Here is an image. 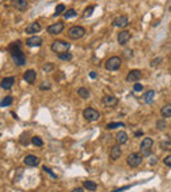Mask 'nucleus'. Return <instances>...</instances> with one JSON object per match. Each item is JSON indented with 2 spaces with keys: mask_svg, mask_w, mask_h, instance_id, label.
<instances>
[{
  "mask_svg": "<svg viewBox=\"0 0 171 192\" xmlns=\"http://www.w3.org/2000/svg\"><path fill=\"white\" fill-rule=\"evenodd\" d=\"M120 157H121V147H120V145H115V146L111 147L109 158L112 159V161H117Z\"/></svg>",
  "mask_w": 171,
  "mask_h": 192,
  "instance_id": "obj_14",
  "label": "nucleus"
},
{
  "mask_svg": "<svg viewBox=\"0 0 171 192\" xmlns=\"http://www.w3.org/2000/svg\"><path fill=\"white\" fill-rule=\"evenodd\" d=\"M12 59H13V62L16 63L17 66H24L26 62V58H25V54L22 53V51H17V53H13L11 54Z\"/></svg>",
  "mask_w": 171,
  "mask_h": 192,
  "instance_id": "obj_9",
  "label": "nucleus"
},
{
  "mask_svg": "<svg viewBox=\"0 0 171 192\" xmlns=\"http://www.w3.org/2000/svg\"><path fill=\"white\" fill-rule=\"evenodd\" d=\"M161 61H162V58H159V57L156 58V59H153V61L150 62V66H152V67H156V66H158V63H159Z\"/></svg>",
  "mask_w": 171,
  "mask_h": 192,
  "instance_id": "obj_37",
  "label": "nucleus"
},
{
  "mask_svg": "<svg viewBox=\"0 0 171 192\" xmlns=\"http://www.w3.org/2000/svg\"><path fill=\"white\" fill-rule=\"evenodd\" d=\"M36 71L34 70H26L25 73H24V81L26 83H29V84H33L34 81H36Z\"/></svg>",
  "mask_w": 171,
  "mask_h": 192,
  "instance_id": "obj_17",
  "label": "nucleus"
},
{
  "mask_svg": "<svg viewBox=\"0 0 171 192\" xmlns=\"http://www.w3.org/2000/svg\"><path fill=\"white\" fill-rule=\"evenodd\" d=\"M42 69H43V71H45V73H50V71L54 70V65H53V63H45Z\"/></svg>",
  "mask_w": 171,
  "mask_h": 192,
  "instance_id": "obj_32",
  "label": "nucleus"
},
{
  "mask_svg": "<svg viewBox=\"0 0 171 192\" xmlns=\"http://www.w3.org/2000/svg\"><path fill=\"white\" fill-rule=\"evenodd\" d=\"M83 187H84L86 190L92 191V192L97 190V184L95 182H91V180H84V182H83Z\"/></svg>",
  "mask_w": 171,
  "mask_h": 192,
  "instance_id": "obj_22",
  "label": "nucleus"
},
{
  "mask_svg": "<svg viewBox=\"0 0 171 192\" xmlns=\"http://www.w3.org/2000/svg\"><path fill=\"white\" fill-rule=\"evenodd\" d=\"M116 141H117V145H124V143L128 142V134L125 132H118L116 134Z\"/></svg>",
  "mask_w": 171,
  "mask_h": 192,
  "instance_id": "obj_20",
  "label": "nucleus"
},
{
  "mask_svg": "<svg viewBox=\"0 0 171 192\" xmlns=\"http://www.w3.org/2000/svg\"><path fill=\"white\" fill-rule=\"evenodd\" d=\"M84 34H86L84 28L78 26V25L70 28V29H69V33H67V36H69L71 39H79V38H82Z\"/></svg>",
  "mask_w": 171,
  "mask_h": 192,
  "instance_id": "obj_3",
  "label": "nucleus"
},
{
  "mask_svg": "<svg viewBox=\"0 0 171 192\" xmlns=\"http://www.w3.org/2000/svg\"><path fill=\"white\" fill-rule=\"evenodd\" d=\"M78 95L80 96L82 99H88L90 98V91L87 90V88H84V87H80V88H78Z\"/></svg>",
  "mask_w": 171,
  "mask_h": 192,
  "instance_id": "obj_25",
  "label": "nucleus"
},
{
  "mask_svg": "<svg viewBox=\"0 0 171 192\" xmlns=\"http://www.w3.org/2000/svg\"><path fill=\"white\" fill-rule=\"evenodd\" d=\"M65 9H66L65 4H58L57 8H55V13H54L53 16H54V17H57V16H59L61 13H63V12H65Z\"/></svg>",
  "mask_w": 171,
  "mask_h": 192,
  "instance_id": "obj_27",
  "label": "nucleus"
},
{
  "mask_svg": "<svg viewBox=\"0 0 171 192\" xmlns=\"http://www.w3.org/2000/svg\"><path fill=\"white\" fill-rule=\"evenodd\" d=\"M117 103H118V100L116 96H112V95H107L103 98V104H104L105 107H109V108H113V107H116L117 105Z\"/></svg>",
  "mask_w": 171,
  "mask_h": 192,
  "instance_id": "obj_11",
  "label": "nucleus"
},
{
  "mask_svg": "<svg viewBox=\"0 0 171 192\" xmlns=\"http://www.w3.org/2000/svg\"><path fill=\"white\" fill-rule=\"evenodd\" d=\"M116 128H124V124H122V122H111V124L107 125V129H108V130L116 129Z\"/></svg>",
  "mask_w": 171,
  "mask_h": 192,
  "instance_id": "obj_28",
  "label": "nucleus"
},
{
  "mask_svg": "<svg viewBox=\"0 0 171 192\" xmlns=\"http://www.w3.org/2000/svg\"><path fill=\"white\" fill-rule=\"evenodd\" d=\"M71 192H84V191H83V188H80V187H79V188H74Z\"/></svg>",
  "mask_w": 171,
  "mask_h": 192,
  "instance_id": "obj_45",
  "label": "nucleus"
},
{
  "mask_svg": "<svg viewBox=\"0 0 171 192\" xmlns=\"http://www.w3.org/2000/svg\"><path fill=\"white\" fill-rule=\"evenodd\" d=\"M156 163H157V158L153 157L152 159H150V165H156Z\"/></svg>",
  "mask_w": 171,
  "mask_h": 192,
  "instance_id": "obj_44",
  "label": "nucleus"
},
{
  "mask_svg": "<svg viewBox=\"0 0 171 192\" xmlns=\"http://www.w3.org/2000/svg\"><path fill=\"white\" fill-rule=\"evenodd\" d=\"M51 50L57 54L66 53V51L70 50V43L66 41H62V39H57V41H54L51 43Z\"/></svg>",
  "mask_w": 171,
  "mask_h": 192,
  "instance_id": "obj_1",
  "label": "nucleus"
},
{
  "mask_svg": "<svg viewBox=\"0 0 171 192\" xmlns=\"http://www.w3.org/2000/svg\"><path fill=\"white\" fill-rule=\"evenodd\" d=\"M8 51H9L11 54H13V53H17V51H22V50H21V42H20V41L12 42L11 45L8 46Z\"/></svg>",
  "mask_w": 171,
  "mask_h": 192,
  "instance_id": "obj_21",
  "label": "nucleus"
},
{
  "mask_svg": "<svg viewBox=\"0 0 171 192\" xmlns=\"http://www.w3.org/2000/svg\"><path fill=\"white\" fill-rule=\"evenodd\" d=\"M24 163L29 167H36V166L39 165V158L36 157V155H32V154L26 155V157L24 158Z\"/></svg>",
  "mask_w": 171,
  "mask_h": 192,
  "instance_id": "obj_12",
  "label": "nucleus"
},
{
  "mask_svg": "<svg viewBox=\"0 0 171 192\" xmlns=\"http://www.w3.org/2000/svg\"><path fill=\"white\" fill-rule=\"evenodd\" d=\"M132 186H125V187H121V188H116V190H113L112 192H121V191H125V190H128Z\"/></svg>",
  "mask_w": 171,
  "mask_h": 192,
  "instance_id": "obj_41",
  "label": "nucleus"
},
{
  "mask_svg": "<svg viewBox=\"0 0 171 192\" xmlns=\"http://www.w3.org/2000/svg\"><path fill=\"white\" fill-rule=\"evenodd\" d=\"M41 30V24L34 21V22H30L29 25L25 28V33H29V34H34V33H38Z\"/></svg>",
  "mask_w": 171,
  "mask_h": 192,
  "instance_id": "obj_15",
  "label": "nucleus"
},
{
  "mask_svg": "<svg viewBox=\"0 0 171 192\" xmlns=\"http://www.w3.org/2000/svg\"><path fill=\"white\" fill-rule=\"evenodd\" d=\"M129 25V19L128 16L122 15V16H118V17H116L113 20V26L116 28H125Z\"/></svg>",
  "mask_w": 171,
  "mask_h": 192,
  "instance_id": "obj_8",
  "label": "nucleus"
},
{
  "mask_svg": "<svg viewBox=\"0 0 171 192\" xmlns=\"http://www.w3.org/2000/svg\"><path fill=\"white\" fill-rule=\"evenodd\" d=\"M95 9V7H88V8H86V11H84V13H83V17H90L91 15H92V12Z\"/></svg>",
  "mask_w": 171,
  "mask_h": 192,
  "instance_id": "obj_33",
  "label": "nucleus"
},
{
  "mask_svg": "<svg viewBox=\"0 0 171 192\" xmlns=\"http://www.w3.org/2000/svg\"><path fill=\"white\" fill-rule=\"evenodd\" d=\"M15 84V77H8L2 81V88L3 90H11L12 86Z\"/></svg>",
  "mask_w": 171,
  "mask_h": 192,
  "instance_id": "obj_18",
  "label": "nucleus"
},
{
  "mask_svg": "<svg viewBox=\"0 0 171 192\" xmlns=\"http://www.w3.org/2000/svg\"><path fill=\"white\" fill-rule=\"evenodd\" d=\"M83 117H84L87 121H97L99 117H100V113L94 109V108H86L83 111Z\"/></svg>",
  "mask_w": 171,
  "mask_h": 192,
  "instance_id": "obj_5",
  "label": "nucleus"
},
{
  "mask_svg": "<svg viewBox=\"0 0 171 192\" xmlns=\"http://www.w3.org/2000/svg\"><path fill=\"white\" fill-rule=\"evenodd\" d=\"M120 66H121V59L118 57H111L105 62V69L108 71H116L120 69Z\"/></svg>",
  "mask_w": 171,
  "mask_h": 192,
  "instance_id": "obj_4",
  "label": "nucleus"
},
{
  "mask_svg": "<svg viewBox=\"0 0 171 192\" xmlns=\"http://www.w3.org/2000/svg\"><path fill=\"white\" fill-rule=\"evenodd\" d=\"M163 163L167 167H171V155H167V157H166L165 159H163Z\"/></svg>",
  "mask_w": 171,
  "mask_h": 192,
  "instance_id": "obj_39",
  "label": "nucleus"
},
{
  "mask_svg": "<svg viewBox=\"0 0 171 192\" xmlns=\"http://www.w3.org/2000/svg\"><path fill=\"white\" fill-rule=\"evenodd\" d=\"M142 134H144V132H142V130H137L136 133H134V135H136V137H141Z\"/></svg>",
  "mask_w": 171,
  "mask_h": 192,
  "instance_id": "obj_43",
  "label": "nucleus"
},
{
  "mask_svg": "<svg viewBox=\"0 0 171 192\" xmlns=\"http://www.w3.org/2000/svg\"><path fill=\"white\" fill-rule=\"evenodd\" d=\"M133 90L136 91V92H141V91L144 90V86H142L141 83H136V84L133 86Z\"/></svg>",
  "mask_w": 171,
  "mask_h": 192,
  "instance_id": "obj_36",
  "label": "nucleus"
},
{
  "mask_svg": "<svg viewBox=\"0 0 171 192\" xmlns=\"http://www.w3.org/2000/svg\"><path fill=\"white\" fill-rule=\"evenodd\" d=\"M12 4H13V7L16 8V9H19V11H26V8H28V2H26V0H13Z\"/></svg>",
  "mask_w": 171,
  "mask_h": 192,
  "instance_id": "obj_19",
  "label": "nucleus"
},
{
  "mask_svg": "<svg viewBox=\"0 0 171 192\" xmlns=\"http://www.w3.org/2000/svg\"><path fill=\"white\" fill-rule=\"evenodd\" d=\"M132 37V34H130V32L128 30H121L120 33L117 34V42L120 43V45H125V43H128V41Z\"/></svg>",
  "mask_w": 171,
  "mask_h": 192,
  "instance_id": "obj_10",
  "label": "nucleus"
},
{
  "mask_svg": "<svg viewBox=\"0 0 171 192\" xmlns=\"http://www.w3.org/2000/svg\"><path fill=\"white\" fill-rule=\"evenodd\" d=\"M141 78H142V73L140 70H132L126 75V81L128 82H138Z\"/></svg>",
  "mask_w": 171,
  "mask_h": 192,
  "instance_id": "obj_13",
  "label": "nucleus"
},
{
  "mask_svg": "<svg viewBox=\"0 0 171 192\" xmlns=\"http://www.w3.org/2000/svg\"><path fill=\"white\" fill-rule=\"evenodd\" d=\"M126 162H128V165L130 167H138L142 163V155L140 153H132L128 155Z\"/></svg>",
  "mask_w": 171,
  "mask_h": 192,
  "instance_id": "obj_6",
  "label": "nucleus"
},
{
  "mask_svg": "<svg viewBox=\"0 0 171 192\" xmlns=\"http://www.w3.org/2000/svg\"><path fill=\"white\" fill-rule=\"evenodd\" d=\"M58 59H61V61H71L73 59V54H70L69 51H66V53H62V54H57Z\"/></svg>",
  "mask_w": 171,
  "mask_h": 192,
  "instance_id": "obj_26",
  "label": "nucleus"
},
{
  "mask_svg": "<svg viewBox=\"0 0 171 192\" xmlns=\"http://www.w3.org/2000/svg\"><path fill=\"white\" fill-rule=\"evenodd\" d=\"M157 128H158L159 130H162V129H165V128H166V122L163 121V118H162V120H158V121H157Z\"/></svg>",
  "mask_w": 171,
  "mask_h": 192,
  "instance_id": "obj_35",
  "label": "nucleus"
},
{
  "mask_svg": "<svg viewBox=\"0 0 171 192\" xmlns=\"http://www.w3.org/2000/svg\"><path fill=\"white\" fill-rule=\"evenodd\" d=\"M154 145V141L152 138H144L142 139V142H141V145H140V150H141V153L142 155H145V157H148V155H150V153H152V147Z\"/></svg>",
  "mask_w": 171,
  "mask_h": 192,
  "instance_id": "obj_2",
  "label": "nucleus"
},
{
  "mask_svg": "<svg viewBox=\"0 0 171 192\" xmlns=\"http://www.w3.org/2000/svg\"><path fill=\"white\" fill-rule=\"evenodd\" d=\"M12 101H13V98H12V96H7L5 99H3V100H2V107H8V105H11Z\"/></svg>",
  "mask_w": 171,
  "mask_h": 192,
  "instance_id": "obj_31",
  "label": "nucleus"
},
{
  "mask_svg": "<svg viewBox=\"0 0 171 192\" xmlns=\"http://www.w3.org/2000/svg\"><path fill=\"white\" fill-rule=\"evenodd\" d=\"M20 142L22 143V145H28V143H29V139H25V134H22L21 135V138H20Z\"/></svg>",
  "mask_w": 171,
  "mask_h": 192,
  "instance_id": "obj_40",
  "label": "nucleus"
},
{
  "mask_svg": "<svg viewBox=\"0 0 171 192\" xmlns=\"http://www.w3.org/2000/svg\"><path fill=\"white\" fill-rule=\"evenodd\" d=\"M77 15H78V13H77V11H75V9H69L67 12H65V15H63V16H65V19H66V20H69V19L75 17Z\"/></svg>",
  "mask_w": 171,
  "mask_h": 192,
  "instance_id": "obj_30",
  "label": "nucleus"
},
{
  "mask_svg": "<svg viewBox=\"0 0 171 192\" xmlns=\"http://www.w3.org/2000/svg\"><path fill=\"white\" fill-rule=\"evenodd\" d=\"M154 95H156V92H154L153 90H149L148 92H145V95H144L145 103H148V104L152 103V101H153V99H154Z\"/></svg>",
  "mask_w": 171,
  "mask_h": 192,
  "instance_id": "obj_24",
  "label": "nucleus"
},
{
  "mask_svg": "<svg viewBox=\"0 0 171 192\" xmlns=\"http://www.w3.org/2000/svg\"><path fill=\"white\" fill-rule=\"evenodd\" d=\"M26 45L30 47H36V46H41L42 45V38L38 36H32L26 39Z\"/></svg>",
  "mask_w": 171,
  "mask_h": 192,
  "instance_id": "obj_16",
  "label": "nucleus"
},
{
  "mask_svg": "<svg viewBox=\"0 0 171 192\" xmlns=\"http://www.w3.org/2000/svg\"><path fill=\"white\" fill-rule=\"evenodd\" d=\"M96 77H97V74L95 73V71H91V73H90V78L91 79H96Z\"/></svg>",
  "mask_w": 171,
  "mask_h": 192,
  "instance_id": "obj_42",
  "label": "nucleus"
},
{
  "mask_svg": "<svg viewBox=\"0 0 171 192\" xmlns=\"http://www.w3.org/2000/svg\"><path fill=\"white\" fill-rule=\"evenodd\" d=\"M161 115H162V117H171V103L166 104L165 107H162Z\"/></svg>",
  "mask_w": 171,
  "mask_h": 192,
  "instance_id": "obj_23",
  "label": "nucleus"
},
{
  "mask_svg": "<svg viewBox=\"0 0 171 192\" xmlns=\"http://www.w3.org/2000/svg\"><path fill=\"white\" fill-rule=\"evenodd\" d=\"M49 88H50V83L49 82H47V83L43 82V83H41V86H39V90H42V91L43 90H49Z\"/></svg>",
  "mask_w": 171,
  "mask_h": 192,
  "instance_id": "obj_38",
  "label": "nucleus"
},
{
  "mask_svg": "<svg viewBox=\"0 0 171 192\" xmlns=\"http://www.w3.org/2000/svg\"><path fill=\"white\" fill-rule=\"evenodd\" d=\"M32 143H33L34 146H43V141L39 137H37V135H34V137H32Z\"/></svg>",
  "mask_w": 171,
  "mask_h": 192,
  "instance_id": "obj_29",
  "label": "nucleus"
},
{
  "mask_svg": "<svg viewBox=\"0 0 171 192\" xmlns=\"http://www.w3.org/2000/svg\"><path fill=\"white\" fill-rule=\"evenodd\" d=\"M42 170L45 171V173H47V174H49L51 178H54V179L57 178V175H55V174H54L53 171H51V170H50V169H49V167H47V166H43V167H42Z\"/></svg>",
  "mask_w": 171,
  "mask_h": 192,
  "instance_id": "obj_34",
  "label": "nucleus"
},
{
  "mask_svg": "<svg viewBox=\"0 0 171 192\" xmlns=\"http://www.w3.org/2000/svg\"><path fill=\"white\" fill-rule=\"evenodd\" d=\"M65 29V24L61 22V21H58V22H55L53 24V25H50V26H47V33H50V34H59V33H62V30Z\"/></svg>",
  "mask_w": 171,
  "mask_h": 192,
  "instance_id": "obj_7",
  "label": "nucleus"
}]
</instances>
